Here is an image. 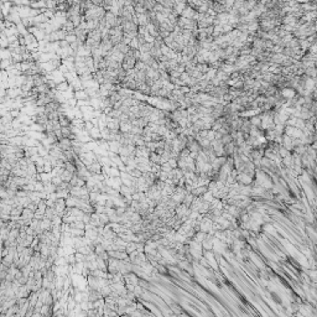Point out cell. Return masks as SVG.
Masks as SVG:
<instances>
[{
    "mask_svg": "<svg viewBox=\"0 0 317 317\" xmlns=\"http://www.w3.org/2000/svg\"><path fill=\"white\" fill-rule=\"evenodd\" d=\"M87 170L93 175H100V172L103 170V166H102V164L99 161H97V162H93L92 165H89V166L87 167Z\"/></svg>",
    "mask_w": 317,
    "mask_h": 317,
    "instance_id": "6da1fadb",
    "label": "cell"
},
{
    "mask_svg": "<svg viewBox=\"0 0 317 317\" xmlns=\"http://www.w3.org/2000/svg\"><path fill=\"white\" fill-rule=\"evenodd\" d=\"M58 146L62 151H68V150H72V140L71 139H67V137H63V139H61L58 141Z\"/></svg>",
    "mask_w": 317,
    "mask_h": 317,
    "instance_id": "7a4b0ae2",
    "label": "cell"
},
{
    "mask_svg": "<svg viewBox=\"0 0 317 317\" xmlns=\"http://www.w3.org/2000/svg\"><path fill=\"white\" fill-rule=\"evenodd\" d=\"M133 128V123L132 121H124L120 123V132L121 133H130Z\"/></svg>",
    "mask_w": 317,
    "mask_h": 317,
    "instance_id": "3957f363",
    "label": "cell"
},
{
    "mask_svg": "<svg viewBox=\"0 0 317 317\" xmlns=\"http://www.w3.org/2000/svg\"><path fill=\"white\" fill-rule=\"evenodd\" d=\"M137 91L143 94H151V87H149L146 83H141L137 86Z\"/></svg>",
    "mask_w": 317,
    "mask_h": 317,
    "instance_id": "277c9868",
    "label": "cell"
},
{
    "mask_svg": "<svg viewBox=\"0 0 317 317\" xmlns=\"http://www.w3.org/2000/svg\"><path fill=\"white\" fill-rule=\"evenodd\" d=\"M149 158H150L151 164H158V165H161V156L157 155L156 153H151Z\"/></svg>",
    "mask_w": 317,
    "mask_h": 317,
    "instance_id": "5b68a950",
    "label": "cell"
},
{
    "mask_svg": "<svg viewBox=\"0 0 317 317\" xmlns=\"http://www.w3.org/2000/svg\"><path fill=\"white\" fill-rule=\"evenodd\" d=\"M154 47V44H145V45H143L140 49H139V51L141 52V53H150V51H151V49H153Z\"/></svg>",
    "mask_w": 317,
    "mask_h": 317,
    "instance_id": "8992f818",
    "label": "cell"
},
{
    "mask_svg": "<svg viewBox=\"0 0 317 317\" xmlns=\"http://www.w3.org/2000/svg\"><path fill=\"white\" fill-rule=\"evenodd\" d=\"M100 133H102V139H104L107 141H109V136H110V130L105 127V128H102L100 129Z\"/></svg>",
    "mask_w": 317,
    "mask_h": 317,
    "instance_id": "52a82bcc",
    "label": "cell"
},
{
    "mask_svg": "<svg viewBox=\"0 0 317 317\" xmlns=\"http://www.w3.org/2000/svg\"><path fill=\"white\" fill-rule=\"evenodd\" d=\"M65 41H67L68 44L70 45H72V44H74V42H77V35H76V33H70V35H67L66 36V40Z\"/></svg>",
    "mask_w": 317,
    "mask_h": 317,
    "instance_id": "ba28073f",
    "label": "cell"
},
{
    "mask_svg": "<svg viewBox=\"0 0 317 317\" xmlns=\"http://www.w3.org/2000/svg\"><path fill=\"white\" fill-rule=\"evenodd\" d=\"M10 115L12 116L14 119H19L20 118V109H12V110H10Z\"/></svg>",
    "mask_w": 317,
    "mask_h": 317,
    "instance_id": "9c48e42d",
    "label": "cell"
},
{
    "mask_svg": "<svg viewBox=\"0 0 317 317\" xmlns=\"http://www.w3.org/2000/svg\"><path fill=\"white\" fill-rule=\"evenodd\" d=\"M282 94H284L285 97H287V95H292L294 93H292V92H290V91H286V89H285V91L282 92Z\"/></svg>",
    "mask_w": 317,
    "mask_h": 317,
    "instance_id": "30bf717a",
    "label": "cell"
}]
</instances>
